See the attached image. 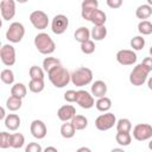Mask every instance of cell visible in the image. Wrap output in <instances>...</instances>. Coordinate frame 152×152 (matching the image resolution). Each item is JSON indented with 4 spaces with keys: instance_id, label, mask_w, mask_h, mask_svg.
<instances>
[{
    "instance_id": "cell-14",
    "label": "cell",
    "mask_w": 152,
    "mask_h": 152,
    "mask_svg": "<svg viewBox=\"0 0 152 152\" xmlns=\"http://www.w3.org/2000/svg\"><path fill=\"white\" fill-rule=\"evenodd\" d=\"M30 132L32 134L33 138L36 139H44L48 134V128L46 125L44 124V121L42 120H33L30 125Z\"/></svg>"
},
{
    "instance_id": "cell-23",
    "label": "cell",
    "mask_w": 152,
    "mask_h": 152,
    "mask_svg": "<svg viewBox=\"0 0 152 152\" xmlns=\"http://www.w3.org/2000/svg\"><path fill=\"white\" fill-rule=\"evenodd\" d=\"M76 129L74 127V125L71 124V121H65L62 126H61V135L65 139H70L75 135Z\"/></svg>"
},
{
    "instance_id": "cell-20",
    "label": "cell",
    "mask_w": 152,
    "mask_h": 152,
    "mask_svg": "<svg viewBox=\"0 0 152 152\" xmlns=\"http://www.w3.org/2000/svg\"><path fill=\"white\" fill-rule=\"evenodd\" d=\"M152 15V6H150L148 4H144L137 7L135 10V17L138 19L141 20H146Z\"/></svg>"
},
{
    "instance_id": "cell-32",
    "label": "cell",
    "mask_w": 152,
    "mask_h": 152,
    "mask_svg": "<svg viewBox=\"0 0 152 152\" xmlns=\"http://www.w3.org/2000/svg\"><path fill=\"white\" fill-rule=\"evenodd\" d=\"M61 64V61L56 57H45L43 61V69L45 72H49L52 68H55L56 65Z\"/></svg>"
},
{
    "instance_id": "cell-31",
    "label": "cell",
    "mask_w": 152,
    "mask_h": 152,
    "mask_svg": "<svg viewBox=\"0 0 152 152\" xmlns=\"http://www.w3.org/2000/svg\"><path fill=\"white\" fill-rule=\"evenodd\" d=\"M116 131L118 132H129L131 133L132 122L126 118H121L120 120L116 121Z\"/></svg>"
},
{
    "instance_id": "cell-50",
    "label": "cell",
    "mask_w": 152,
    "mask_h": 152,
    "mask_svg": "<svg viewBox=\"0 0 152 152\" xmlns=\"http://www.w3.org/2000/svg\"><path fill=\"white\" fill-rule=\"evenodd\" d=\"M147 4H148L150 6H152V0H147Z\"/></svg>"
},
{
    "instance_id": "cell-7",
    "label": "cell",
    "mask_w": 152,
    "mask_h": 152,
    "mask_svg": "<svg viewBox=\"0 0 152 152\" xmlns=\"http://www.w3.org/2000/svg\"><path fill=\"white\" fill-rule=\"evenodd\" d=\"M30 21L37 30H45L49 25V17L45 12L37 10L30 14Z\"/></svg>"
},
{
    "instance_id": "cell-35",
    "label": "cell",
    "mask_w": 152,
    "mask_h": 152,
    "mask_svg": "<svg viewBox=\"0 0 152 152\" xmlns=\"http://www.w3.org/2000/svg\"><path fill=\"white\" fill-rule=\"evenodd\" d=\"M129 44H131V48L135 51L142 50L145 46V38H142V36H135L131 39Z\"/></svg>"
},
{
    "instance_id": "cell-30",
    "label": "cell",
    "mask_w": 152,
    "mask_h": 152,
    "mask_svg": "<svg viewBox=\"0 0 152 152\" xmlns=\"http://www.w3.org/2000/svg\"><path fill=\"white\" fill-rule=\"evenodd\" d=\"M25 144V137L21 134V133H14L12 134V138H11V147L12 148H21Z\"/></svg>"
},
{
    "instance_id": "cell-17",
    "label": "cell",
    "mask_w": 152,
    "mask_h": 152,
    "mask_svg": "<svg viewBox=\"0 0 152 152\" xmlns=\"http://www.w3.org/2000/svg\"><path fill=\"white\" fill-rule=\"evenodd\" d=\"M91 94L94 97H102V96H106L107 94V84L106 82L101 81V80H97L95 81L93 84H91V89H90Z\"/></svg>"
},
{
    "instance_id": "cell-18",
    "label": "cell",
    "mask_w": 152,
    "mask_h": 152,
    "mask_svg": "<svg viewBox=\"0 0 152 152\" xmlns=\"http://www.w3.org/2000/svg\"><path fill=\"white\" fill-rule=\"evenodd\" d=\"M20 118L17 114H8L4 120L5 127L10 131H17L20 126Z\"/></svg>"
},
{
    "instance_id": "cell-16",
    "label": "cell",
    "mask_w": 152,
    "mask_h": 152,
    "mask_svg": "<svg viewBox=\"0 0 152 152\" xmlns=\"http://www.w3.org/2000/svg\"><path fill=\"white\" fill-rule=\"evenodd\" d=\"M76 115V109L74 106L71 104H64L62 107H59V109L57 110V116L61 121L65 122V121H71V119Z\"/></svg>"
},
{
    "instance_id": "cell-12",
    "label": "cell",
    "mask_w": 152,
    "mask_h": 152,
    "mask_svg": "<svg viewBox=\"0 0 152 152\" xmlns=\"http://www.w3.org/2000/svg\"><path fill=\"white\" fill-rule=\"evenodd\" d=\"M76 103L83 108V109H90L95 104V100L93 94L88 93L87 90H77V97H76Z\"/></svg>"
},
{
    "instance_id": "cell-6",
    "label": "cell",
    "mask_w": 152,
    "mask_h": 152,
    "mask_svg": "<svg viewBox=\"0 0 152 152\" xmlns=\"http://www.w3.org/2000/svg\"><path fill=\"white\" fill-rule=\"evenodd\" d=\"M116 124V118L110 112H104V114L99 115L95 119V127L99 131H108Z\"/></svg>"
},
{
    "instance_id": "cell-3",
    "label": "cell",
    "mask_w": 152,
    "mask_h": 152,
    "mask_svg": "<svg viewBox=\"0 0 152 152\" xmlns=\"http://www.w3.org/2000/svg\"><path fill=\"white\" fill-rule=\"evenodd\" d=\"M93 71L89 68L80 66L71 72V83L76 87H84L91 83Z\"/></svg>"
},
{
    "instance_id": "cell-29",
    "label": "cell",
    "mask_w": 152,
    "mask_h": 152,
    "mask_svg": "<svg viewBox=\"0 0 152 152\" xmlns=\"http://www.w3.org/2000/svg\"><path fill=\"white\" fill-rule=\"evenodd\" d=\"M44 80H32L28 82V89L30 91L34 93V94H38V93H42L44 90Z\"/></svg>"
},
{
    "instance_id": "cell-33",
    "label": "cell",
    "mask_w": 152,
    "mask_h": 152,
    "mask_svg": "<svg viewBox=\"0 0 152 152\" xmlns=\"http://www.w3.org/2000/svg\"><path fill=\"white\" fill-rule=\"evenodd\" d=\"M44 69L38 65H32L28 70V75L32 80H44Z\"/></svg>"
},
{
    "instance_id": "cell-40",
    "label": "cell",
    "mask_w": 152,
    "mask_h": 152,
    "mask_svg": "<svg viewBox=\"0 0 152 152\" xmlns=\"http://www.w3.org/2000/svg\"><path fill=\"white\" fill-rule=\"evenodd\" d=\"M25 151H26V152H42L43 148H42V146H40L38 142H30V144L26 146Z\"/></svg>"
},
{
    "instance_id": "cell-2",
    "label": "cell",
    "mask_w": 152,
    "mask_h": 152,
    "mask_svg": "<svg viewBox=\"0 0 152 152\" xmlns=\"http://www.w3.org/2000/svg\"><path fill=\"white\" fill-rule=\"evenodd\" d=\"M34 46L42 55H51L56 50L55 42L45 32H40L34 37Z\"/></svg>"
},
{
    "instance_id": "cell-22",
    "label": "cell",
    "mask_w": 152,
    "mask_h": 152,
    "mask_svg": "<svg viewBox=\"0 0 152 152\" xmlns=\"http://www.w3.org/2000/svg\"><path fill=\"white\" fill-rule=\"evenodd\" d=\"M106 20H107L106 13H104L103 11H101V10L97 8V10H95V11L93 12V14H91L89 21H91V23H93L94 25H96V26H100V25H104Z\"/></svg>"
},
{
    "instance_id": "cell-44",
    "label": "cell",
    "mask_w": 152,
    "mask_h": 152,
    "mask_svg": "<svg viewBox=\"0 0 152 152\" xmlns=\"http://www.w3.org/2000/svg\"><path fill=\"white\" fill-rule=\"evenodd\" d=\"M45 152H49V151H53V152H57V148L56 147H52V146H48L45 150H44Z\"/></svg>"
},
{
    "instance_id": "cell-45",
    "label": "cell",
    "mask_w": 152,
    "mask_h": 152,
    "mask_svg": "<svg viewBox=\"0 0 152 152\" xmlns=\"http://www.w3.org/2000/svg\"><path fill=\"white\" fill-rule=\"evenodd\" d=\"M147 87H148V89H150V90H152V76L147 80Z\"/></svg>"
},
{
    "instance_id": "cell-41",
    "label": "cell",
    "mask_w": 152,
    "mask_h": 152,
    "mask_svg": "<svg viewBox=\"0 0 152 152\" xmlns=\"http://www.w3.org/2000/svg\"><path fill=\"white\" fill-rule=\"evenodd\" d=\"M106 2H107V6L108 7L116 10V8H120L122 6L124 0H106Z\"/></svg>"
},
{
    "instance_id": "cell-26",
    "label": "cell",
    "mask_w": 152,
    "mask_h": 152,
    "mask_svg": "<svg viewBox=\"0 0 152 152\" xmlns=\"http://www.w3.org/2000/svg\"><path fill=\"white\" fill-rule=\"evenodd\" d=\"M26 93H27V88L24 83H15L11 88V95L17 96L19 99H24L26 96Z\"/></svg>"
},
{
    "instance_id": "cell-13",
    "label": "cell",
    "mask_w": 152,
    "mask_h": 152,
    "mask_svg": "<svg viewBox=\"0 0 152 152\" xmlns=\"http://www.w3.org/2000/svg\"><path fill=\"white\" fill-rule=\"evenodd\" d=\"M0 12L4 20H11L15 15V0H1Z\"/></svg>"
},
{
    "instance_id": "cell-1",
    "label": "cell",
    "mask_w": 152,
    "mask_h": 152,
    "mask_svg": "<svg viewBox=\"0 0 152 152\" xmlns=\"http://www.w3.org/2000/svg\"><path fill=\"white\" fill-rule=\"evenodd\" d=\"M48 77L52 86L56 88H64L69 84V82H71V74L62 64H58L52 68L48 72Z\"/></svg>"
},
{
    "instance_id": "cell-8",
    "label": "cell",
    "mask_w": 152,
    "mask_h": 152,
    "mask_svg": "<svg viewBox=\"0 0 152 152\" xmlns=\"http://www.w3.org/2000/svg\"><path fill=\"white\" fill-rule=\"evenodd\" d=\"M133 138L138 141L150 140L152 138V126L148 124H138L133 127Z\"/></svg>"
},
{
    "instance_id": "cell-49",
    "label": "cell",
    "mask_w": 152,
    "mask_h": 152,
    "mask_svg": "<svg viewBox=\"0 0 152 152\" xmlns=\"http://www.w3.org/2000/svg\"><path fill=\"white\" fill-rule=\"evenodd\" d=\"M112 151H113V152H115V151H122V148H113Z\"/></svg>"
},
{
    "instance_id": "cell-5",
    "label": "cell",
    "mask_w": 152,
    "mask_h": 152,
    "mask_svg": "<svg viewBox=\"0 0 152 152\" xmlns=\"http://www.w3.org/2000/svg\"><path fill=\"white\" fill-rule=\"evenodd\" d=\"M25 36V27L21 23H12L6 31V39L10 43H19Z\"/></svg>"
},
{
    "instance_id": "cell-43",
    "label": "cell",
    "mask_w": 152,
    "mask_h": 152,
    "mask_svg": "<svg viewBox=\"0 0 152 152\" xmlns=\"http://www.w3.org/2000/svg\"><path fill=\"white\" fill-rule=\"evenodd\" d=\"M0 112H1V114H0V120H5V118L7 116V115L5 114V108H4V107H1Z\"/></svg>"
},
{
    "instance_id": "cell-15",
    "label": "cell",
    "mask_w": 152,
    "mask_h": 152,
    "mask_svg": "<svg viewBox=\"0 0 152 152\" xmlns=\"http://www.w3.org/2000/svg\"><path fill=\"white\" fill-rule=\"evenodd\" d=\"M99 8L97 0H83L81 4V15L84 20H90V17L95 10Z\"/></svg>"
},
{
    "instance_id": "cell-38",
    "label": "cell",
    "mask_w": 152,
    "mask_h": 152,
    "mask_svg": "<svg viewBox=\"0 0 152 152\" xmlns=\"http://www.w3.org/2000/svg\"><path fill=\"white\" fill-rule=\"evenodd\" d=\"M11 138H12V134L7 132H1L0 133V147L1 148L11 147Z\"/></svg>"
},
{
    "instance_id": "cell-9",
    "label": "cell",
    "mask_w": 152,
    "mask_h": 152,
    "mask_svg": "<svg viewBox=\"0 0 152 152\" xmlns=\"http://www.w3.org/2000/svg\"><path fill=\"white\" fill-rule=\"evenodd\" d=\"M69 26V19L64 14H57L51 21V31L55 34H63Z\"/></svg>"
},
{
    "instance_id": "cell-21",
    "label": "cell",
    "mask_w": 152,
    "mask_h": 152,
    "mask_svg": "<svg viewBox=\"0 0 152 152\" xmlns=\"http://www.w3.org/2000/svg\"><path fill=\"white\" fill-rule=\"evenodd\" d=\"M74 38L78 43H84V42L89 40L90 39V31H89V28L86 27V26L78 27L75 31V33H74Z\"/></svg>"
},
{
    "instance_id": "cell-24",
    "label": "cell",
    "mask_w": 152,
    "mask_h": 152,
    "mask_svg": "<svg viewBox=\"0 0 152 152\" xmlns=\"http://www.w3.org/2000/svg\"><path fill=\"white\" fill-rule=\"evenodd\" d=\"M95 107L97 110L100 112H108L110 108H112V100L107 96H102V97H99L97 101L95 102Z\"/></svg>"
},
{
    "instance_id": "cell-25",
    "label": "cell",
    "mask_w": 152,
    "mask_h": 152,
    "mask_svg": "<svg viewBox=\"0 0 152 152\" xmlns=\"http://www.w3.org/2000/svg\"><path fill=\"white\" fill-rule=\"evenodd\" d=\"M71 124L74 125V127H75L76 131H82V129H84L88 126V119L86 116H83V115L76 114L71 119Z\"/></svg>"
},
{
    "instance_id": "cell-4",
    "label": "cell",
    "mask_w": 152,
    "mask_h": 152,
    "mask_svg": "<svg viewBox=\"0 0 152 152\" xmlns=\"http://www.w3.org/2000/svg\"><path fill=\"white\" fill-rule=\"evenodd\" d=\"M148 74H150V71L141 63L135 65L133 68V70L131 71V74H129V82H131V84H133L135 87L142 86L146 82Z\"/></svg>"
},
{
    "instance_id": "cell-46",
    "label": "cell",
    "mask_w": 152,
    "mask_h": 152,
    "mask_svg": "<svg viewBox=\"0 0 152 152\" xmlns=\"http://www.w3.org/2000/svg\"><path fill=\"white\" fill-rule=\"evenodd\" d=\"M82 151H86V152H90V148H88V147H80V148L77 150V152H82Z\"/></svg>"
},
{
    "instance_id": "cell-28",
    "label": "cell",
    "mask_w": 152,
    "mask_h": 152,
    "mask_svg": "<svg viewBox=\"0 0 152 152\" xmlns=\"http://www.w3.org/2000/svg\"><path fill=\"white\" fill-rule=\"evenodd\" d=\"M115 141L120 146H128L132 141V135L129 132H118L115 134Z\"/></svg>"
},
{
    "instance_id": "cell-11",
    "label": "cell",
    "mask_w": 152,
    "mask_h": 152,
    "mask_svg": "<svg viewBox=\"0 0 152 152\" xmlns=\"http://www.w3.org/2000/svg\"><path fill=\"white\" fill-rule=\"evenodd\" d=\"M137 53L133 50H127L122 49L119 50L116 53V61L121 65H133L137 62Z\"/></svg>"
},
{
    "instance_id": "cell-47",
    "label": "cell",
    "mask_w": 152,
    "mask_h": 152,
    "mask_svg": "<svg viewBox=\"0 0 152 152\" xmlns=\"http://www.w3.org/2000/svg\"><path fill=\"white\" fill-rule=\"evenodd\" d=\"M17 2H19V4H25V2H27L28 0H15Z\"/></svg>"
},
{
    "instance_id": "cell-42",
    "label": "cell",
    "mask_w": 152,
    "mask_h": 152,
    "mask_svg": "<svg viewBox=\"0 0 152 152\" xmlns=\"http://www.w3.org/2000/svg\"><path fill=\"white\" fill-rule=\"evenodd\" d=\"M141 64H142L150 72L152 71V57H146V58H144L142 62H141Z\"/></svg>"
},
{
    "instance_id": "cell-27",
    "label": "cell",
    "mask_w": 152,
    "mask_h": 152,
    "mask_svg": "<svg viewBox=\"0 0 152 152\" xmlns=\"http://www.w3.org/2000/svg\"><path fill=\"white\" fill-rule=\"evenodd\" d=\"M21 100H23V99H19V97H17V96L11 95V96L6 100V107H7V109L11 110V112H15V110L20 109V108H21V104H23Z\"/></svg>"
},
{
    "instance_id": "cell-10",
    "label": "cell",
    "mask_w": 152,
    "mask_h": 152,
    "mask_svg": "<svg viewBox=\"0 0 152 152\" xmlns=\"http://www.w3.org/2000/svg\"><path fill=\"white\" fill-rule=\"evenodd\" d=\"M0 58L4 65L12 66L15 63V50L11 44H4L0 49Z\"/></svg>"
},
{
    "instance_id": "cell-37",
    "label": "cell",
    "mask_w": 152,
    "mask_h": 152,
    "mask_svg": "<svg viewBox=\"0 0 152 152\" xmlns=\"http://www.w3.org/2000/svg\"><path fill=\"white\" fill-rule=\"evenodd\" d=\"M81 51L86 55H91L95 51V43L94 40H87L84 43H81Z\"/></svg>"
},
{
    "instance_id": "cell-51",
    "label": "cell",
    "mask_w": 152,
    "mask_h": 152,
    "mask_svg": "<svg viewBox=\"0 0 152 152\" xmlns=\"http://www.w3.org/2000/svg\"><path fill=\"white\" fill-rule=\"evenodd\" d=\"M150 55H151V57H152V46L150 48Z\"/></svg>"
},
{
    "instance_id": "cell-34",
    "label": "cell",
    "mask_w": 152,
    "mask_h": 152,
    "mask_svg": "<svg viewBox=\"0 0 152 152\" xmlns=\"http://www.w3.org/2000/svg\"><path fill=\"white\" fill-rule=\"evenodd\" d=\"M138 31L142 36H148L152 33V23L148 20H141L138 24Z\"/></svg>"
},
{
    "instance_id": "cell-19",
    "label": "cell",
    "mask_w": 152,
    "mask_h": 152,
    "mask_svg": "<svg viewBox=\"0 0 152 152\" xmlns=\"http://www.w3.org/2000/svg\"><path fill=\"white\" fill-rule=\"evenodd\" d=\"M107 36V28L104 25H100V26H96L94 25V27L91 28L90 31V37L93 40H96V42H100V40H103Z\"/></svg>"
},
{
    "instance_id": "cell-39",
    "label": "cell",
    "mask_w": 152,
    "mask_h": 152,
    "mask_svg": "<svg viewBox=\"0 0 152 152\" xmlns=\"http://www.w3.org/2000/svg\"><path fill=\"white\" fill-rule=\"evenodd\" d=\"M76 97H77V91L76 90H72V89H69L64 93V100L69 103H72V102H76Z\"/></svg>"
},
{
    "instance_id": "cell-36",
    "label": "cell",
    "mask_w": 152,
    "mask_h": 152,
    "mask_svg": "<svg viewBox=\"0 0 152 152\" xmlns=\"http://www.w3.org/2000/svg\"><path fill=\"white\" fill-rule=\"evenodd\" d=\"M0 78L5 84L11 86L14 82V74H13V71L11 69H4L1 71V74H0Z\"/></svg>"
},
{
    "instance_id": "cell-48",
    "label": "cell",
    "mask_w": 152,
    "mask_h": 152,
    "mask_svg": "<svg viewBox=\"0 0 152 152\" xmlns=\"http://www.w3.org/2000/svg\"><path fill=\"white\" fill-rule=\"evenodd\" d=\"M148 148L152 151V139H151V140H150V142H148Z\"/></svg>"
}]
</instances>
